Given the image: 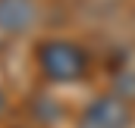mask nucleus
<instances>
[{
	"instance_id": "1",
	"label": "nucleus",
	"mask_w": 135,
	"mask_h": 128,
	"mask_svg": "<svg viewBox=\"0 0 135 128\" xmlns=\"http://www.w3.org/2000/svg\"><path fill=\"white\" fill-rule=\"evenodd\" d=\"M38 66L44 72L47 81H57V84H69V81H79L88 75V53L79 47V44H69V41H44L38 47Z\"/></svg>"
},
{
	"instance_id": "4",
	"label": "nucleus",
	"mask_w": 135,
	"mask_h": 128,
	"mask_svg": "<svg viewBox=\"0 0 135 128\" xmlns=\"http://www.w3.org/2000/svg\"><path fill=\"white\" fill-rule=\"evenodd\" d=\"M0 113H3V94H0Z\"/></svg>"
},
{
	"instance_id": "2",
	"label": "nucleus",
	"mask_w": 135,
	"mask_h": 128,
	"mask_svg": "<svg viewBox=\"0 0 135 128\" xmlns=\"http://www.w3.org/2000/svg\"><path fill=\"white\" fill-rule=\"evenodd\" d=\"M129 125H132V103L119 91L94 97L79 116V128H129Z\"/></svg>"
},
{
	"instance_id": "3",
	"label": "nucleus",
	"mask_w": 135,
	"mask_h": 128,
	"mask_svg": "<svg viewBox=\"0 0 135 128\" xmlns=\"http://www.w3.org/2000/svg\"><path fill=\"white\" fill-rule=\"evenodd\" d=\"M38 19L35 0H0V31L22 34L28 31Z\"/></svg>"
}]
</instances>
